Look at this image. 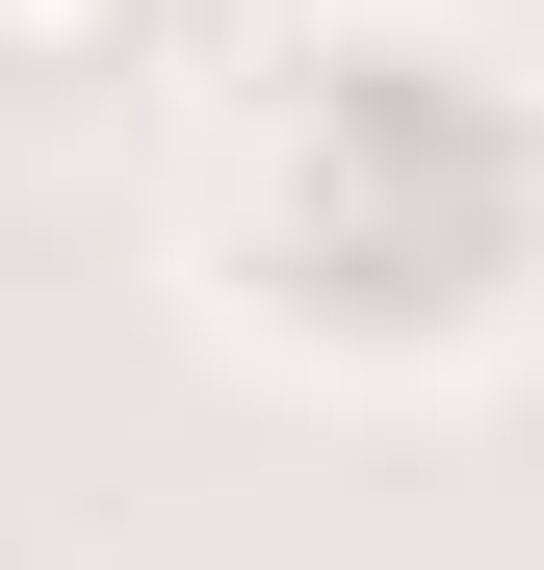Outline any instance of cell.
Listing matches in <instances>:
<instances>
[{
	"instance_id": "cell-1",
	"label": "cell",
	"mask_w": 544,
	"mask_h": 570,
	"mask_svg": "<svg viewBox=\"0 0 544 570\" xmlns=\"http://www.w3.org/2000/svg\"><path fill=\"white\" fill-rule=\"evenodd\" d=\"M130 27H156V0H0V78L78 105V78H130Z\"/></svg>"
},
{
	"instance_id": "cell-2",
	"label": "cell",
	"mask_w": 544,
	"mask_h": 570,
	"mask_svg": "<svg viewBox=\"0 0 544 570\" xmlns=\"http://www.w3.org/2000/svg\"><path fill=\"white\" fill-rule=\"evenodd\" d=\"M156 27H259V0H156Z\"/></svg>"
}]
</instances>
